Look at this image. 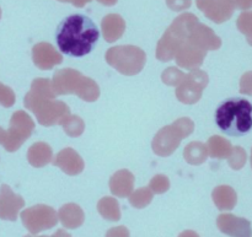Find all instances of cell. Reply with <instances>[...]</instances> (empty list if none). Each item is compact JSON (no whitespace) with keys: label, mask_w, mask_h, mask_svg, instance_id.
Instances as JSON below:
<instances>
[{"label":"cell","mask_w":252,"mask_h":237,"mask_svg":"<svg viewBox=\"0 0 252 237\" xmlns=\"http://www.w3.org/2000/svg\"><path fill=\"white\" fill-rule=\"evenodd\" d=\"M100 39V31L95 22L83 14H74L59 22L56 42L59 51L70 57L88 56Z\"/></svg>","instance_id":"cell-1"},{"label":"cell","mask_w":252,"mask_h":237,"mask_svg":"<svg viewBox=\"0 0 252 237\" xmlns=\"http://www.w3.org/2000/svg\"><path fill=\"white\" fill-rule=\"evenodd\" d=\"M56 97V92L51 86L49 80L37 79L32 84V90L25 97V107L31 110L38 118L41 124L52 125L58 122L59 118L68 116L69 108L65 103L61 101H53L51 98Z\"/></svg>","instance_id":"cell-2"},{"label":"cell","mask_w":252,"mask_h":237,"mask_svg":"<svg viewBox=\"0 0 252 237\" xmlns=\"http://www.w3.org/2000/svg\"><path fill=\"white\" fill-rule=\"evenodd\" d=\"M216 123L230 137H243L252 130V103L243 97H230L218 106Z\"/></svg>","instance_id":"cell-3"},{"label":"cell","mask_w":252,"mask_h":237,"mask_svg":"<svg viewBox=\"0 0 252 237\" xmlns=\"http://www.w3.org/2000/svg\"><path fill=\"white\" fill-rule=\"evenodd\" d=\"M93 83L94 81L91 79L85 78L79 71L66 69V70H59L54 74L52 88H53L54 92L58 95H65L69 86L74 85L71 88L70 93H78L79 97L85 101H95L100 95L97 84L85 88V85H90Z\"/></svg>","instance_id":"cell-4"},{"label":"cell","mask_w":252,"mask_h":237,"mask_svg":"<svg viewBox=\"0 0 252 237\" xmlns=\"http://www.w3.org/2000/svg\"><path fill=\"white\" fill-rule=\"evenodd\" d=\"M33 127L31 118L22 111H17L12 115L9 130L0 128V144L7 151H15L31 135Z\"/></svg>","instance_id":"cell-5"},{"label":"cell","mask_w":252,"mask_h":237,"mask_svg":"<svg viewBox=\"0 0 252 237\" xmlns=\"http://www.w3.org/2000/svg\"><path fill=\"white\" fill-rule=\"evenodd\" d=\"M21 220L25 228L33 235L43 230H49L58 223L56 210L51 207L41 206V204L22 211Z\"/></svg>","instance_id":"cell-6"},{"label":"cell","mask_w":252,"mask_h":237,"mask_svg":"<svg viewBox=\"0 0 252 237\" xmlns=\"http://www.w3.org/2000/svg\"><path fill=\"white\" fill-rule=\"evenodd\" d=\"M24 207V199L15 194L10 187L6 184L0 187V219L15 221L17 219V214Z\"/></svg>","instance_id":"cell-7"},{"label":"cell","mask_w":252,"mask_h":237,"mask_svg":"<svg viewBox=\"0 0 252 237\" xmlns=\"http://www.w3.org/2000/svg\"><path fill=\"white\" fill-rule=\"evenodd\" d=\"M219 230L231 237H252L250 221L233 214H221L217 220Z\"/></svg>","instance_id":"cell-8"},{"label":"cell","mask_w":252,"mask_h":237,"mask_svg":"<svg viewBox=\"0 0 252 237\" xmlns=\"http://www.w3.org/2000/svg\"><path fill=\"white\" fill-rule=\"evenodd\" d=\"M59 220L66 229H76L83 225L84 213L75 204H68L59 210Z\"/></svg>","instance_id":"cell-9"},{"label":"cell","mask_w":252,"mask_h":237,"mask_svg":"<svg viewBox=\"0 0 252 237\" xmlns=\"http://www.w3.org/2000/svg\"><path fill=\"white\" fill-rule=\"evenodd\" d=\"M213 199L220 210H230L235 207V192L226 187H220L213 192Z\"/></svg>","instance_id":"cell-10"},{"label":"cell","mask_w":252,"mask_h":237,"mask_svg":"<svg viewBox=\"0 0 252 237\" xmlns=\"http://www.w3.org/2000/svg\"><path fill=\"white\" fill-rule=\"evenodd\" d=\"M98 211L105 219L110 221H118L121 219L120 206L112 198H103L98 203Z\"/></svg>","instance_id":"cell-11"},{"label":"cell","mask_w":252,"mask_h":237,"mask_svg":"<svg viewBox=\"0 0 252 237\" xmlns=\"http://www.w3.org/2000/svg\"><path fill=\"white\" fill-rule=\"evenodd\" d=\"M152 201V193L148 189H139L129 198L130 204L135 208H144Z\"/></svg>","instance_id":"cell-12"},{"label":"cell","mask_w":252,"mask_h":237,"mask_svg":"<svg viewBox=\"0 0 252 237\" xmlns=\"http://www.w3.org/2000/svg\"><path fill=\"white\" fill-rule=\"evenodd\" d=\"M15 103V93L10 88L0 83V105L4 107H11Z\"/></svg>","instance_id":"cell-13"},{"label":"cell","mask_w":252,"mask_h":237,"mask_svg":"<svg viewBox=\"0 0 252 237\" xmlns=\"http://www.w3.org/2000/svg\"><path fill=\"white\" fill-rule=\"evenodd\" d=\"M106 237H129V231L125 226H118V228L110 229L106 234Z\"/></svg>","instance_id":"cell-14"},{"label":"cell","mask_w":252,"mask_h":237,"mask_svg":"<svg viewBox=\"0 0 252 237\" xmlns=\"http://www.w3.org/2000/svg\"><path fill=\"white\" fill-rule=\"evenodd\" d=\"M179 237H199V236H198V234L194 233V231L187 230V231H184L182 234H180Z\"/></svg>","instance_id":"cell-15"},{"label":"cell","mask_w":252,"mask_h":237,"mask_svg":"<svg viewBox=\"0 0 252 237\" xmlns=\"http://www.w3.org/2000/svg\"><path fill=\"white\" fill-rule=\"evenodd\" d=\"M52 237H71V236L64 230H57V233H54V235Z\"/></svg>","instance_id":"cell-16"},{"label":"cell","mask_w":252,"mask_h":237,"mask_svg":"<svg viewBox=\"0 0 252 237\" xmlns=\"http://www.w3.org/2000/svg\"><path fill=\"white\" fill-rule=\"evenodd\" d=\"M25 237H33V236H25ZM38 237H48V236H38Z\"/></svg>","instance_id":"cell-17"}]
</instances>
